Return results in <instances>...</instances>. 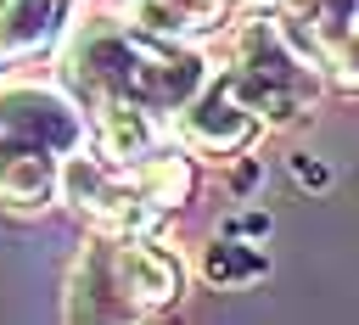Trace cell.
<instances>
[{"mask_svg": "<svg viewBox=\"0 0 359 325\" xmlns=\"http://www.w3.org/2000/svg\"><path fill=\"white\" fill-rule=\"evenodd\" d=\"M118 286L135 297V303H174L180 297V263L174 252L163 247H146V241H123L118 247Z\"/></svg>", "mask_w": 359, "mask_h": 325, "instance_id": "6da1fadb", "label": "cell"}, {"mask_svg": "<svg viewBox=\"0 0 359 325\" xmlns=\"http://www.w3.org/2000/svg\"><path fill=\"white\" fill-rule=\"evenodd\" d=\"M129 179H135V191H140L146 202H157V207H163V202H180L185 185H191V174H185L180 157H151V162H140Z\"/></svg>", "mask_w": 359, "mask_h": 325, "instance_id": "5b68a950", "label": "cell"}, {"mask_svg": "<svg viewBox=\"0 0 359 325\" xmlns=\"http://www.w3.org/2000/svg\"><path fill=\"white\" fill-rule=\"evenodd\" d=\"M252 275H264V258L258 252H241V247H213L208 252V280L236 286V280H252Z\"/></svg>", "mask_w": 359, "mask_h": 325, "instance_id": "8992f818", "label": "cell"}, {"mask_svg": "<svg viewBox=\"0 0 359 325\" xmlns=\"http://www.w3.org/2000/svg\"><path fill=\"white\" fill-rule=\"evenodd\" d=\"M62 6L56 0H0V50H28L50 39Z\"/></svg>", "mask_w": 359, "mask_h": 325, "instance_id": "3957f363", "label": "cell"}, {"mask_svg": "<svg viewBox=\"0 0 359 325\" xmlns=\"http://www.w3.org/2000/svg\"><path fill=\"white\" fill-rule=\"evenodd\" d=\"M123 17L140 22V28H151V34H174L180 28V11L168 0H123Z\"/></svg>", "mask_w": 359, "mask_h": 325, "instance_id": "52a82bcc", "label": "cell"}, {"mask_svg": "<svg viewBox=\"0 0 359 325\" xmlns=\"http://www.w3.org/2000/svg\"><path fill=\"white\" fill-rule=\"evenodd\" d=\"M348 62H353V67H359V34H353V45H348Z\"/></svg>", "mask_w": 359, "mask_h": 325, "instance_id": "ba28073f", "label": "cell"}, {"mask_svg": "<svg viewBox=\"0 0 359 325\" xmlns=\"http://www.w3.org/2000/svg\"><path fill=\"white\" fill-rule=\"evenodd\" d=\"M180 129H185V140H196V146H219V151H224V146H241V140L252 134V118H247L224 90H213L202 106L185 112Z\"/></svg>", "mask_w": 359, "mask_h": 325, "instance_id": "7a4b0ae2", "label": "cell"}, {"mask_svg": "<svg viewBox=\"0 0 359 325\" xmlns=\"http://www.w3.org/2000/svg\"><path fill=\"white\" fill-rule=\"evenodd\" d=\"M101 146L112 157H140L151 146V123L135 112V106H107L101 112Z\"/></svg>", "mask_w": 359, "mask_h": 325, "instance_id": "277c9868", "label": "cell"}]
</instances>
